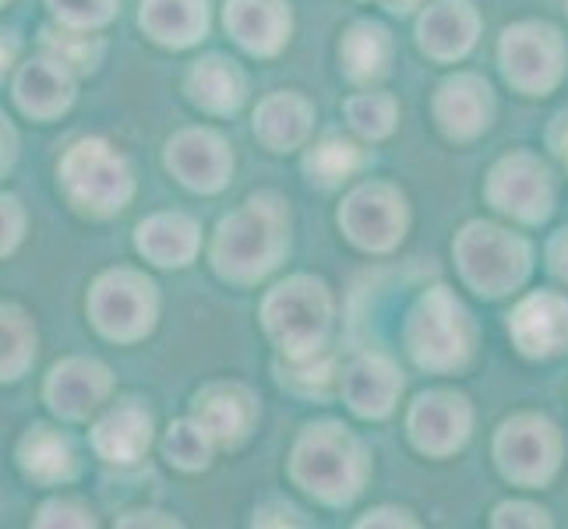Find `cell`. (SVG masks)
I'll return each instance as SVG.
<instances>
[{
    "label": "cell",
    "instance_id": "15",
    "mask_svg": "<svg viewBox=\"0 0 568 529\" xmlns=\"http://www.w3.org/2000/svg\"><path fill=\"white\" fill-rule=\"evenodd\" d=\"M508 339L526 360H555L568 353V297L534 289L508 315Z\"/></svg>",
    "mask_w": 568,
    "mask_h": 529
},
{
    "label": "cell",
    "instance_id": "18",
    "mask_svg": "<svg viewBox=\"0 0 568 529\" xmlns=\"http://www.w3.org/2000/svg\"><path fill=\"white\" fill-rule=\"evenodd\" d=\"M223 26L251 57H280L293 35L290 0H226Z\"/></svg>",
    "mask_w": 568,
    "mask_h": 529
},
{
    "label": "cell",
    "instance_id": "40",
    "mask_svg": "<svg viewBox=\"0 0 568 529\" xmlns=\"http://www.w3.org/2000/svg\"><path fill=\"white\" fill-rule=\"evenodd\" d=\"M547 272L568 286V226H561L551 241H547Z\"/></svg>",
    "mask_w": 568,
    "mask_h": 529
},
{
    "label": "cell",
    "instance_id": "19",
    "mask_svg": "<svg viewBox=\"0 0 568 529\" xmlns=\"http://www.w3.org/2000/svg\"><path fill=\"white\" fill-rule=\"evenodd\" d=\"M191 417L209 430L220 448H237L258 424V399L241 382H212L194 396Z\"/></svg>",
    "mask_w": 568,
    "mask_h": 529
},
{
    "label": "cell",
    "instance_id": "5",
    "mask_svg": "<svg viewBox=\"0 0 568 529\" xmlns=\"http://www.w3.org/2000/svg\"><path fill=\"white\" fill-rule=\"evenodd\" d=\"M332 318H336L332 289L311 272H293L262 297V328L283 357H307L325 349Z\"/></svg>",
    "mask_w": 568,
    "mask_h": 529
},
{
    "label": "cell",
    "instance_id": "25",
    "mask_svg": "<svg viewBox=\"0 0 568 529\" xmlns=\"http://www.w3.org/2000/svg\"><path fill=\"white\" fill-rule=\"evenodd\" d=\"M187 100L209 116H230L237 113L247 100V78L244 71L230 61V57L209 53L202 61H194L184 78Z\"/></svg>",
    "mask_w": 568,
    "mask_h": 529
},
{
    "label": "cell",
    "instance_id": "17",
    "mask_svg": "<svg viewBox=\"0 0 568 529\" xmlns=\"http://www.w3.org/2000/svg\"><path fill=\"white\" fill-rule=\"evenodd\" d=\"M480 26L474 0H430L417 14V50L435 64H459L474 53Z\"/></svg>",
    "mask_w": 568,
    "mask_h": 529
},
{
    "label": "cell",
    "instance_id": "6",
    "mask_svg": "<svg viewBox=\"0 0 568 529\" xmlns=\"http://www.w3.org/2000/svg\"><path fill=\"white\" fill-rule=\"evenodd\" d=\"M491 456L498 474L508 484L526 487V491H540V487L558 477L565 459V438L551 417L513 414L498 424Z\"/></svg>",
    "mask_w": 568,
    "mask_h": 529
},
{
    "label": "cell",
    "instance_id": "7",
    "mask_svg": "<svg viewBox=\"0 0 568 529\" xmlns=\"http://www.w3.org/2000/svg\"><path fill=\"white\" fill-rule=\"evenodd\" d=\"M568 64L565 35L551 22H513L498 35V68L501 78L526 100L551 95Z\"/></svg>",
    "mask_w": 568,
    "mask_h": 529
},
{
    "label": "cell",
    "instance_id": "14",
    "mask_svg": "<svg viewBox=\"0 0 568 529\" xmlns=\"http://www.w3.org/2000/svg\"><path fill=\"white\" fill-rule=\"evenodd\" d=\"M403 370L382 349H361L339 367V396L361 420H388L403 399Z\"/></svg>",
    "mask_w": 568,
    "mask_h": 529
},
{
    "label": "cell",
    "instance_id": "34",
    "mask_svg": "<svg viewBox=\"0 0 568 529\" xmlns=\"http://www.w3.org/2000/svg\"><path fill=\"white\" fill-rule=\"evenodd\" d=\"M43 35H47V47L53 50L57 61H64L71 71L95 68V61H100V53H103L100 39H92L82 29H71V32H43Z\"/></svg>",
    "mask_w": 568,
    "mask_h": 529
},
{
    "label": "cell",
    "instance_id": "44",
    "mask_svg": "<svg viewBox=\"0 0 568 529\" xmlns=\"http://www.w3.org/2000/svg\"><path fill=\"white\" fill-rule=\"evenodd\" d=\"M378 4L388 14H414L417 8H424V0H378Z\"/></svg>",
    "mask_w": 568,
    "mask_h": 529
},
{
    "label": "cell",
    "instance_id": "36",
    "mask_svg": "<svg viewBox=\"0 0 568 529\" xmlns=\"http://www.w3.org/2000/svg\"><path fill=\"white\" fill-rule=\"evenodd\" d=\"M491 526H495V529H516V526L540 529V526H551V512H547V508H540V505H534V501L513 498V501L495 505Z\"/></svg>",
    "mask_w": 568,
    "mask_h": 529
},
{
    "label": "cell",
    "instance_id": "22",
    "mask_svg": "<svg viewBox=\"0 0 568 529\" xmlns=\"http://www.w3.org/2000/svg\"><path fill=\"white\" fill-rule=\"evenodd\" d=\"M134 247L160 268H187L202 251V230L184 212H155L134 230Z\"/></svg>",
    "mask_w": 568,
    "mask_h": 529
},
{
    "label": "cell",
    "instance_id": "16",
    "mask_svg": "<svg viewBox=\"0 0 568 529\" xmlns=\"http://www.w3.org/2000/svg\"><path fill=\"white\" fill-rule=\"evenodd\" d=\"M166 170L194 194H220L233 176V149L212 128H184L166 142Z\"/></svg>",
    "mask_w": 568,
    "mask_h": 529
},
{
    "label": "cell",
    "instance_id": "43",
    "mask_svg": "<svg viewBox=\"0 0 568 529\" xmlns=\"http://www.w3.org/2000/svg\"><path fill=\"white\" fill-rule=\"evenodd\" d=\"M11 160H14V134H11L4 116H0V170H8Z\"/></svg>",
    "mask_w": 568,
    "mask_h": 529
},
{
    "label": "cell",
    "instance_id": "30",
    "mask_svg": "<svg viewBox=\"0 0 568 529\" xmlns=\"http://www.w3.org/2000/svg\"><path fill=\"white\" fill-rule=\"evenodd\" d=\"M276 370V382L293 391V396H304V399H322L328 396L332 385H339V367H336V357L325 349L318 353H307V357H276L272 364Z\"/></svg>",
    "mask_w": 568,
    "mask_h": 529
},
{
    "label": "cell",
    "instance_id": "11",
    "mask_svg": "<svg viewBox=\"0 0 568 529\" xmlns=\"http://www.w3.org/2000/svg\"><path fill=\"white\" fill-rule=\"evenodd\" d=\"M92 325L113 343H139L145 339L155 315H160V293L149 276L134 268H113L95 279L89 293Z\"/></svg>",
    "mask_w": 568,
    "mask_h": 529
},
{
    "label": "cell",
    "instance_id": "21",
    "mask_svg": "<svg viewBox=\"0 0 568 529\" xmlns=\"http://www.w3.org/2000/svg\"><path fill=\"white\" fill-rule=\"evenodd\" d=\"M110 396V370L100 360L71 357L57 364L47 378V403L64 420H85Z\"/></svg>",
    "mask_w": 568,
    "mask_h": 529
},
{
    "label": "cell",
    "instance_id": "45",
    "mask_svg": "<svg viewBox=\"0 0 568 529\" xmlns=\"http://www.w3.org/2000/svg\"><path fill=\"white\" fill-rule=\"evenodd\" d=\"M565 11H568V0H565Z\"/></svg>",
    "mask_w": 568,
    "mask_h": 529
},
{
    "label": "cell",
    "instance_id": "12",
    "mask_svg": "<svg viewBox=\"0 0 568 529\" xmlns=\"http://www.w3.org/2000/svg\"><path fill=\"white\" fill-rule=\"evenodd\" d=\"M406 438L427 459H453L474 438V403L456 388H430L406 409Z\"/></svg>",
    "mask_w": 568,
    "mask_h": 529
},
{
    "label": "cell",
    "instance_id": "39",
    "mask_svg": "<svg viewBox=\"0 0 568 529\" xmlns=\"http://www.w3.org/2000/svg\"><path fill=\"white\" fill-rule=\"evenodd\" d=\"M357 526L361 529H367V526H420L417 519H414V512L409 508H396V505H378V508H371V512H364L361 519H357Z\"/></svg>",
    "mask_w": 568,
    "mask_h": 529
},
{
    "label": "cell",
    "instance_id": "35",
    "mask_svg": "<svg viewBox=\"0 0 568 529\" xmlns=\"http://www.w3.org/2000/svg\"><path fill=\"white\" fill-rule=\"evenodd\" d=\"M121 0H50L53 14L61 18L68 29H103L110 18L116 14Z\"/></svg>",
    "mask_w": 568,
    "mask_h": 529
},
{
    "label": "cell",
    "instance_id": "31",
    "mask_svg": "<svg viewBox=\"0 0 568 529\" xmlns=\"http://www.w3.org/2000/svg\"><path fill=\"white\" fill-rule=\"evenodd\" d=\"M343 116L361 142H385L392 139V131L399 128V103H396V95H388V92L364 89V92L346 95Z\"/></svg>",
    "mask_w": 568,
    "mask_h": 529
},
{
    "label": "cell",
    "instance_id": "4",
    "mask_svg": "<svg viewBox=\"0 0 568 529\" xmlns=\"http://www.w3.org/2000/svg\"><path fill=\"white\" fill-rule=\"evenodd\" d=\"M453 258L463 286L484 301L513 297L534 276V244L523 233L487 220H469L456 233Z\"/></svg>",
    "mask_w": 568,
    "mask_h": 529
},
{
    "label": "cell",
    "instance_id": "23",
    "mask_svg": "<svg viewBox=\"0 0 568 529\" xmlns=\"http://www.w3.org/2000/svg\"><path fill=\"white\" fill-rule=\"evenodd\" d=\"M392 57H396V39L375 18H357L339 39V68L349 85L375 89L388 74Z\"/></svg>",
    "mask_w": 568,
    "mask_h": 529
},
{
    "label": "cell",
    "instance_id": "41",
    "mask_svg": "<svg viewBox=\"0 0 568 529\" xmlns=\"http://www.w3.org/2000/svg\"><path fill=\"white\" fill-rule=\"evenodd\" d=\"M14 57H18V39H14V32L0 29V78H4V74L11 71Z\"/></svg>",
    "mask_w": 568,
    "mask_h": 529
},
{
    "label": "cell",
    "instance_id": "29",
    "mask_svg": "<svg viewBox=\"0 0 568 529\" xmlns=\"http://www.w3.org/2000/svg\"><path fill=\"white\" fill-rule=\"evenodd\" d=\"M18 459H22V469L32 480L43 484H61L74 474V452L71 441L53 427H29V435L22 438V448H18Z\"/></svg>",
    "mask_w": 568,
    "mask_h": 529
},
{
    "label": "cell",
    "instance_id": "24",
    "mask_svg": "<svg viewBox=\"0 0 568 529\" xmlns=\"http://www.w3.org/2000/svg\"><path fill=\"white\" fill-rule=\"evenodd\" d=\"M152 445V414L139 399L113 403L92 427V448L106 462H139Z\"/></svg>",
    "mask_w": 568,
    "mask_h": 529
},
{
    "label": "cell",
    "instance_id": "27",
    "mask_svg": "<svg viewBox=\"0 0 568 529\" xmlns=\"http://www.w3.org/2000/svg\"><path fill=\"white\" fill-rule=\"evenodd\" d=\"M14 100L26 113L39 116V121H50V116L64 113L71 106L74 74L64 61H57V57H39V61H29L18 71Z\"/></svg>",
    "mask_w": 568,
    "mask_h": 529
},
{
    "label": "cell",
    "instance_id": "20",
    "mask_svg": "<svg viewBox=\"0 0 568 529\" xmlns=\"http://www.w3.org/2000/svg\"><path fill=\"white\" fill-rule=\"evenodd\" d=\"M318 110L307 95L283 89V92H268L265 100L254 106V139H258L268 152L286 155L307 149L311 134H315Z\"/></svg>",
    "mask_w": 568,
    "mask_h": 529
},
{
    "label": "cell",
    "instance_id": "42",
    "mask_svg": "<svg viewBox=\"0 0 568 529\" xmlns=\"http://www.w3.org/2000/svg\"><path fill=\"white\" fill-rule=\"evenodd\" d=\"M551 149L561 155V160H565V170H568V113L558 116V124H555V131H551Z\"/></svg>",
    "mask_w": 568,
    "mask_h": 529
},
{
    "label": "cell",
    "instance_id": "2",
    "mask_svg": "<svg viewBox=\"0 0 568 529\" xmlns=\"http://www.w3.org/2000/svg\"><path fill=\"white\" fill-rule=\"evenodd\" d=\"M286 474L322 508H349L371 480V452L339 420H311L293 438Z\"/></svg>",
    "mask_w": 568,
    "mask_h": 529
},
{
    "label": "cell",
    "instance_id": "33",
    "mask_svg": "<svg viewBox=\"0 0 568 529\" xmlns=\"http://www.w3.org/2000/svg\"><path fill=\"white\" fill-rule=\"evenodd\" d=\"M36 360V328L18 307L0 304V382L22 378V370Z\"/></svg>",
    "mask_w": 568,
    "mask_h": 529
},
{
    "label": "cell",
    "instance_id": "32",
    "mask_svg": "<svg viewBox=\"0 0 568 529\" xmlns=\"http://www.w3.org/2000/svg\"><path fill=\"white\" fill-rule=\"evenodd\" d=\"M215 448H220V445H215V438L194 417L173 420L166 427V435H163V456H166V462L184 469V474H199V469H209Z\"/></svg>",
    "mask_w": 568,
    "mask_h": 529
},
{
    "label": "cell",
    "instance_id": "28",
    "mask_svg": "<svg viewBox=\"0 0 568 529\" xmlns=\"http://www.w3.org/2000/svg\"><path fill=\"white\" fill-rule=\"evenodd\" d=\"M364 166H367L364 145L354 139H343V134H325L322 142L307 145L304 160H301L307 184L318 191H336V187L349 184Z\"/></svg>",
    "mask_w": 568,
    "mask_h": 529
},
{
    "label": "cell",
    "instance_id": "37",
    "mask_svg": "<svg viewBox=\"0 0 568 529\" xmlns=\"http://www.w3.org/2000/svg\"><path fill=\"white\" fill-rule=\"evenodd\" d=\"M22 226H26V215H22L18 199L0 194V254L18 247V241H22Z\"/></svg>",
    "mask_w": 568,
    "mask_h": 529
},
{
    "label": "cell",
    "instance_id": "3",
    "mask_svg": "<svg viewBox=\"0 0 568 529\" xmlns=\"http://www.w3.org/2000/svg\"><path fill=\"white\" fill-rule=\"evenodd\" d=\"M403 346L427 375H459L477 353L474 315L445 283L427 286L403 318Z\"/></svg>",
    "mask_w": 568,
    "mask_h": 529
},
{
    "label": "cell",
    "instance_id": "26",
    "mask_svg": "<svg viewBox=\"0 0 568 529\" xmlns=\"http://www.w3.org/2000/svg\"><path fill=\"white\" fill-rule=\"evenodd\" d=\"M139 26L160 47L170 50L199 47L212 26L209 0H142Z\"/></svg>",
    "mask_w": 568,
    "mask_h": 529
},
{
    "label": "cell",
    "instance_id": "1",
    "mask_svg": "<svg viewBox=\"0 0 568 529\" xmlns=\"http://www.w3.org/2000/svg\"><path fill=\"white\" fill-rule=\"evenodd\" d=\"M293 247V220L290 202L276 191H258L223 215L212 233L209 258L215 276L230 286H258L272 272H280Z\"/></svg>",
    "mask_w": 568,
    "mask_h": 529
},
{
    "label": "cell",
    "instance_id": "13",
    "mask_svg": "<svg viewBox=\"0 0 568 529\" xmlns=\"http://www.w3.org/2000/svg\"><path fill=\"white\" fill-rule=\"evenodd\" d=\"M495 89L474 71H456L430 95V116L448 142H477L495 124Z\"/></svg>",
    "mask_w": 568,
    "mask_h": 529
},
{
    "label": "cell",
    "instance_id": "38",
    "mask_svg": "<svg viewBox=\"0 0 568 529\" xmlns=\"http://www.w3.org/2000/svg\"><path fill=\"white\" fill-rule=\"evenodd\" d=\"M39 526H92V512L74 501H50L39 508Z\"/></svg>",
    "mask_w": 568,
    "mask_h": 529
},
{
    "label": "cell",
    "instance_id": "9",
    "mask_svg": "<svg viewBox=\"0 0 568 529\" xmlns=\"http://www.w3.org/2000/svg\"><path fill=\"white\" fill-rule=\"evenodd\" d=\"M61 184L68 199L89 215L121 212L134 194V173L121 152L100 139H85L61 160Z\"/></svg>",
    "mask_w": 568,
    "mask_h": 529
},
{
    "label": "cell",
    "instance_id": "10",
    "mask_svg": "<svg viewBox=\"0 0 568 529\" xmlns=\"http://www.w3.org/2000/svg\"><path fill=\"white\" fill-rule=\"evenodd\" d=\"M336 223L343 237L364 254H388L396 251L409 230V205L406 194L388 181H364L346 191L339 202Z\"/></svg>",
    "mask_w": 568,
    "mask_h": 529
},
{
    "label": "cell",
    "instance_id": "46",
    "mask_svg": "<svg viewBox=\"0 0 568 529\" xmlns=\"http://www.w3.org/2000/svg\"><path fill=\"white\" fill-rule=\"evenodd\" d=\"M0 4H4V0H0Z\"/></svg>",
    "mask_w": 568,
    "mask_h": 529
},
{
    "label": "cell",
    "instance_id": "8",
    "mask_svg": "<svg viewBox=\"0 0 568 529\" xmlns=\"http://www.w3.org/2000/svg\"><path fill=\"white\" fill-rule=\"evenodd\" d=\"M484 202L519 226H540L555 215V202H558L555 173L537 152L516 149L487 170Z\"/></svg>",
    "mask_w": 568,
    "mask_h": 529
}]
</instances>
